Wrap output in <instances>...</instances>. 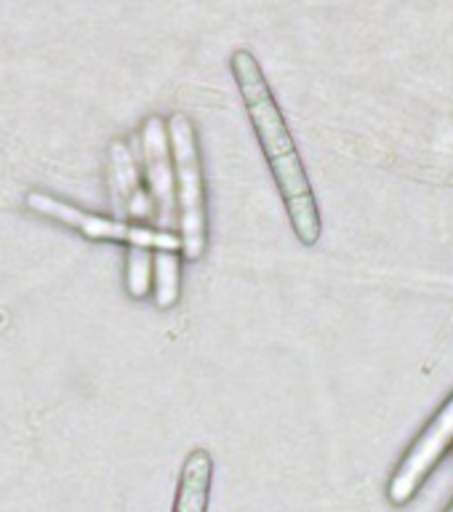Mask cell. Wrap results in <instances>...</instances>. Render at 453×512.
I'll return each instance as SVG.
<instances>
[{"label": "cell", "mask_w": 453, "mask_h": 512, "mask_svg": "<svg viewBox=\"0 0 453 512\" xmlns=\"http://www.w3.org/2000/svg\"><path fill=\"white\" fill-rule=\"evenodd\" d=\"M142 160L144 176H147V190H150L152 206H155V230L163 232V235H171V238H182L168 123L163 118H158V115L144 120Z\"/></svg>", "instance_id": "5b68a950"}, {"label": "cell", "mask_w": 453, "mask_h": 512, "mask_svg": "<svg viewBox=\"0 0 453 512\" xmlns=\"http://www.w3.org/2000/svg\"><path fill=\"white\" fill-rule=\"evenodd\" d=\"M182 291V256L158 251L155 254V302L160 310H168L179 302Z\"/></svg>", "instance_id": "ba28073f"}, {"label": "cell", "mask_w": 453, "mask_h": 512, "mask_svg": "<svg viewBox=\"0 0 453 512\" xmlns=\"http://www.w3.org/2000/svg\"><path fill=\"white\" fill-rule=\"evenodd\" d=\"M152 280H155V256L150 248L128 246L126 256V288L128 294L142 299L150 294Z\"/></svg>", "instance_id": "9c48e42d"}, {"label": "cell", "mask_w": 453, "mask_h": 512, "mask_svg": "<svg viewBox=\"0 0 453 512\" xmlns=\"http://www.w3.org/2000/svg\"><path fill=\"white\" fill-rule=\"evenodd\" d=\"M446 512H453V502L451 504H448V510Z\"/></svg>", "instance_id": "30bf717a"}, {"label": "cell", "mask_w": 453, "mask_h": 512, "mask_svg": "<svg viewBox=\"0 0 453 512\" xmlns=\"http://www.w3.org/2000/svg\"><path fill=\"white\" fill-rule=\"evenodd\" d=\"M211 483H214V456L206 448H192L182 464L174 512H208Z\"/></svg>", "instance_id": "52a82bcc"}, {"label": "cell", "mask_w": 453, "mask_h": 512, "mask_svg": "<svg viewBox=\"0 0 453 512\" xmlns=\"http://www.w3.org/2000/svg\"><path fill=\"white\" fill-rule=\"evenodd\" d=\"M230 70L235 83H238V94L243 99L248 120L254 126L256 139L262 144L272 179L278 184L294 235L302 246H315L320 240V232H323L318 200H315L312 184L307 179V171H304L302 155L296 150L294 136L288 131L286 118H283V112L272 96L262 64L251 51L238 48L230 56Z\"/></svg>", "instance_id": "6da1fadb"}, {"label": "cell", "mask_w": 453, "mask_h": 512, "mask_svg": "<svg viewBox=\"0 0 453 512\" xmlns=\"http://www.w3.org/2000/svg\"><path fill=\"white\" fill-rule=\"evenodd\" d=\"M453 446V395L443 403L435 419H432L424 432L416 438V443L406 451L400 464L392 472L387 483V499L395 507H403L419 494L424 480L430 478L432 470L438 467L440 459L451 451Z\"/></svg>", "instance_id": "277c9868"}, {"label": "cell", "mask_w": 453, "mask_h": 512, "mask_svg": "<svg viewBox=\"0 0 453 512\" xmlns=\"http://www.w3.org/2000/svg\"><path fill=\"white\" fill-rule=\"evenodd\" d=\"M168 123L171 158H174L176 198H179V230H182V256L198 262L208 246V211H206V179L200 160L198 134L184 112H174Z\"/></svg>", "instance_id": "7a4b0ae2"}, {"label": "cell", "mask_w": 453, "mask_h": 512, "mask_svg": "<svg viewBox=\"0 0 453 512\" xmlns=\"http://www.w3.org/2000/svg\"><path fill=\"white\" fill-rule=\"evenodd\" d=\"M110 190L120 222L134 219L136 227H152L155 206H152L150 190L142 184L134 152L120 139L110 144Z\"/></svg>", "instance_id": "8992f818"}, {"label": "cell", "mask_w": 453, "mask_h": 512, "mask_svg": "<svg viewBox=\"0 0 453 512\" xmlns=\"http://www.w3.org/2000/svg\"><path fill=\"white\" fill-rule=\"evenodd\" d=\"M24 203L48 219L67 224L80 235L91 240H112V243H126V246L150 248V251H166V254H182V238H171L163 235L155 227H136L131 222H120V219H107V216L88 214L83 208L72 206L67 200L46 195V192H27Z\"/></svg>", "instance_id": "3957f363"}]
</instances>
